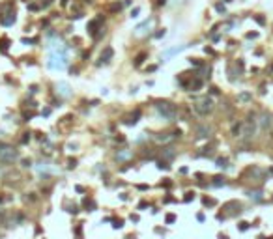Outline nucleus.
I'll use <instances>...</instances> for the list:
<instances>
[{
  "label": "nucleus",
  "instance_id": "obj_1",
  "mask_svg": "<svg viewBox=\"0 0 273 239\" xmlns=\"http://www.w3.org/2000/svg\"><path fill=\"white\" fill-rule=\"evenodd\" d=\"M213 108H215V103H213V99L210 95H204V97H200V99H197L193 103V110L198 116H208Z\"/></svg>",
  "mask_w": 273,
  "mask_h": 239
},
{
  "label": "nucleus",
  "instance_id": "obj_2",
  "mask_svg": "<svg viewBox=\"0 0 273 239\" xmlns=\"http://www.w3.org/2000/svg\"><path fill=\"white\" fill-rule=\"evenodd\" d=\"M155 108H157V112H159L167 122H174L176 116H178V107H176L174 103H170V101H159V103L155 105Z\"/></svg>",
  "mask_w": 273,
  "mask_h": 239
},
{
  "label": "nucleus",
  "instance_id": "obj_3",
  "mask_svg": "<svg viewBox=\"0 0 273 239\" xmlns=\"http://www.w3.org/2000/svg\"><path fill=\"white\" fill-rule=\"evenodd\" d=\"M19 159V151L9 146V144H0V165L7 166V165H13L15 161Z\"/></svg>",
  "mask_w": 273,
  "mask_h": 239
},
{
  "label": "nucleus",
  "instance_id": "obj_4",
  "mask_svg": "<svg viewBox=\"0 0 273 239\" xmlns=\"http://www.w3.org/2000/svg\"><path fill=\"white\" fill-rule=\"evenodd\" d=\"M256 133H258V125H256V120L253 118V116H249L243 123H241V138L243 140H253L255 136H256Z\"/></svg>",
  "mask_w": 273,
  "mask_h": 239
},
{
  "label": "nucleus",
  "instance_id": "obj_5",
  "mask_svg": "<svg viewBox=\"0 0 273 239\" xmlns=\"http://www.w3.org/2000/svg\"><path fill=\"white\" fill-rule=\"evenodd\" d=\"M256 125H258V131H262V133L270 131L273 125V116L270 112H260L256 118Z\"/></svg>",
  "mask_w": 273,
  "mask_h": 239
},
{
  "label": "nucleus",
  "instance_id": "obj_6",
  "mask_svg": "<svg viewBox=\"0 0 273 239\" xmlns=\"http://www.w3.org/2000/svg\"><path fill=\"white\" fill-rule=\"evenodd\" d=\"M212 135V127L210 125H198L197 127V136L198 138H208Z\"/></svg>",
  "mask_w": 273,
  "mask_h": 239
},
{
  "label": "nucleus",
  "instance_id": "obj_7",
  "mask_svg": "<svg viewBox=\"0 0 273 239\" xmlns=\"http://www.w3.org/2000/svg\"><path fill=\"white\" fill-rule=\"evenodd\" d=\"M112 56H114V50H112V47H107V49L101 52V62H103V64H109V62L112 60Z\"/></svg>",
  "mask_w": 273,
  "mask_h": 239
},
{
  "label": "nucleus",
  "instance_id": "obj_8",
  "mask_svg": "<svg viewBox=\"0 0 273 239\" xmlns=\"http://www.w3.org/2000/svg\"><path fill=\"white\" fill-rule=\"evenodd\" d=\"M99 24H101V19H99V17H97V19H94V21H90V22H88V32H90V34H92V36H94V37H95V30H97V28H99Z\"/></svg>",
  "mask_w": 273,
  "mask_h": 239
},
{
  "label": "nucleus",
  "instance_id": "obj_9",
  "mask_svg": "<svg viewBox=\"0 0 273 239\" xmlns=\"http://www.w3.org/2000/svg\"><path fill=\"white\" fill-rule=\"evenodd\" d=\"M146 56H148L146 52H140V54H137V58H135V65L139 67V65H140V64H142V62L146 60Z\"/></svg>",
  "mask_w": 273,
  "mask_h": 239
},
{
  "label": "nucleus",
  "instance_id": "obj_10",
  "mask_svg": "<svg viewBox=\"0 0 273 239\" xmlns=\"http://www.w3.org/2000/svg\"><path fill=\"white\" fill-rule=\"evenodd\" d=\"M155 138H157L159 142H168V140H170L172 136H170L168 133H161V135H155Z\"/></svg>",
  "mask_w": 273,
  "mask_h": 239
},
{
  "label": "nucleus",
  "instance_id": "obj_11",
  "mask_svg": "<svg viewBox=\"0 0 273 239\" xmlns=\"http://www.w3.org/2000/svg\"><path fill=\"white\" fill-rule=\"evenodd\" d=\"M163 155H165L167 159H172V157H174V148H165V150H163Z\"/></svg>",
  "mask_w": 273,
  "mask_h": 239
},
{
  "label": "nucleus",
  "instance_id": "obj_12",
  "mask_svg": "<svg viewBox=\"0 0 273 239\" xmlns=\"http://www.w3.org/2000/svg\"><path fill=\"white\" fill-rule=\"evenodd\" d=\"M238 99H240L241 103H245V101H251V93H240V95H238Z\"/></svg>",
  "mask_w": 273,
  "mask_h": 239
},
{
  "label": "nucleus",
  "instance_id": "obj_13",
  "mask_svg": "<svg viewBox=\"0 0 273 239\" xmlns=\"http://www.w3.org/2000/svg\"><path fill=\"white\" fill-rule=\"evenodd\" d=\"M213 185H225V178L223 176H217V178H213Z\"/></svg>",
  "mask_w": 273,
  "mask_h": 239
},
{
  "label": "nucleus",
  "instance_id": "obj_14",
  "mask_svg": "<svg viewBox=\"0 0 273 239\" xmlns=\"http://www.w3.org/2000/svg\"><path fill=\"white\" fill-rule=\"evenodd\" d=\"M174 221H176V215H172V213H170V215H167V222H168V224H172Z\"/></svg>",
  "mask_w": 273,
  "mask_h": 239
},
{
  "label": "nucleus",
  "instance_id": "obj_15",
  "mask_svg": "<svg viewBox=\"0 0 273 239\" xmlns=\"http://www.w3.org/2000/svg\"><path fill=\"white\" fill-rule=\"evenodd\" d=\"M0 49H2V50L7 49V39H2V41H0Z\"/></svg>",
  "mask_w": 273,
  "mask_h": 239
},
{
  "label": "nucleus",
  "instance_id": "obj_16",
  "mask_svg": "<svg viewBox=\"0 0 273 239\" xmlns=\"http://www.w3.org/2000/svg\"><path fill=\"white\" fill-rule=\"evenodd\" d=\"M125 157H129V151H122L120 155H116V159H125Z\"/></svg>",
  "mask_w": 273,
  "mask_h": 239
},
{
  "label": "nucleus",
  "instance_id": "obj_17",
  "mask_svg": "<svg viewBox=\"0 0 273 239\" xmlns=\"http://www.w3.org/2000/svg\"><path fill=\"white\" fill-rule=\"evenodd\" d=\"M217 166H227V159H217Z\"/></svg>",
  "mask_w": 273,
  "mask_h": 239
},
{
  "label": "nucleus",
  "instance_id": "obj_18",
  "mask_svg": "<svg viewBox=\"0 0 273 239\" xmlns=\"http://www.w3.org/2000/svg\"><path fill=\"white\" fill-rule=\"evenodd\" d=\"M112 226H114V228H122V226H124V221H120V219H118V221H114V224H112Z\"/></svg>",
  "mask_w": 273,
  "mask_h": 239
},
{
  "label": "nucleus",
  "instance_id": "obj_19",
  "mask_svg": "<svg viewBox=\"0 0 273 239\" xmlns=\"http://www.w3.org/2000/svg\"><path fill=\"white\" fill-rule=\"evenodd\" d=\"M195 198V193H187V196H185V202H191Z\"/></svg>",
  "mask_w": 273,
  "mask_h": 239
},
{
  "label": "nucleus",
  "instance_id": "obj_20",
  "mask_svg": "<svg viewBox=\"0 0 273 239\" xmlns=\"http://www.w3.org/2000/svg\"><path fill=\"white\" fill-rule=\"evenodd\" d=\"M157 166H159V168H168V165H167L165 161H159V163H157Z\"/></svg>",
  "mask_w": 273,
  "mask_h": 239
},
{
  "label": "nucleus",
  "instance_id": "obj_21",
  "mask_svg": "<svg viewBox=\"0 0 273 239\" xmlns=\"http://www.w3.org/2000/svg\"><path fill=\"white\" fill-rule=\"evenodd\" d=\"M139 11H140V9H139V7H135V9L131 11V17H139Z\"/></svg>",
  "mask_w": 273,
  "mask_h": 239
},
{
  "label": "nucleus",
  "instance_id": "obj_22",
  "mask_svg": "<svg viewBox=\"0 0 273 239\" xmlns=\"http://www.w3.org/2000/svg\"><path fill=\"white\" fill-rule=\"evenodd\" d=\"M22 166L28 168V166H30V159H22Z\"/></svg>",
  "mask_w": 273,
  "mask_h": 239
},
{
  "label": "nucleus",
  "instance_id": "obj_23",
  "mask_svg": "<svg viewBox=\"0 0 273 239\" xmlns=\"http://www.w3.org/2000/svg\"><path fill=\"white\" fill-rule=\"evenodd\" d=\"M204 204H206V206H213L215 202H213V200H210V198H204Z\"/></svg>",
  "mask_w": 273,
  "mask_h": 239
},
{
  "label": "nucleus",
  "instance_id": "obj_24",
  "mask_svg": "<svg viewBox=\"0 0 273 239\" xmlns=\"http://www.w3.org/2000/svg\"><path fill=\"white\" fill-rule=\"evenodd\" d=\"M247 228H249L247 222H240V230H247Z\"/></svg>",
  "mask_w": 273,
  "mask_h": 239
},
{
  "label": "nucleus",
  "instance_id": "obj_25",
  "mask_svg": "<svg viewBox=\"0 0 273 239\" xmlns=\"http://www.w3.org/2000/svg\"><path fill=\"white\" fill-rule=\"evenodd\" d=\"M52 4V0H45V2H41V7H47V6H51Z\"/></svg>",
  "mask_w": 273,
  "mask_h": 239
},
{
  "label": "nucleus",
  "instance_id": "obj_26",
  "mask_svg": "<svg viewBox=\"0 0 273 239\" xmlns=\"http://www.w3.org/2000/svg\"><path fill=\"white\" fill-rule=\"evenodd\" d=\"M6 176V170H4V165H0V179Z\"/></svg>",
  "mask_w": 273,
  "mask_h": 239
},
{
  "label": "nucleus",
  "instance_id": "obj_27",
  "mask_svg": "<svg viewBox=\"0 0 273 239\" xmlns=\"http://www.w3.org/2000/svg\"><path fill=\"white\" fill-rule=\"evenodd\" d=\"M28 7H30V9H32V11H36V9H39V6H37V4H30V6H28Z\"/></svg>",
  "mask_w": 273,
  "mask_h": 239
},
{
  "label": "nucleus",
  "instance_id": "obj_28",
  "mask_svg": "<svg viewBox=\"0 0 273 239\" xmlns=\"http://www.w3.org/2000/svg\"><path fill=\"white\" fill-rule=\"evenodd\" d=\"M215 7H217V11H225V6H223V4H217Z\"/></svg>",
  "mask_w": 273,
  "mask_h": 239
},
{
  "label": "nucleus",
  "instance_id": "obj_29",
  "mask_svg": "<svg viewBox=\"0 0 273 239\" xmlns=\"http://www.w3.org/2000/svg\"><path fill=\"white\" fill-rule=\"evenodd\" d=\"M256 22H260V24H264L266 21H264V17H256Z\"/></svg>",
  "mask_w": 273,
  "mask_h": 239
},
{
  "label": "nucleus",
  "instance_id": "obj_30",
  "mask_svg": "<svg viewBox=\"0 0 273 239\" xmlns=\"http://www.w3.org/2000/svg\"><path fill=\"white\" fill-rule=\"evenodd\" d=\"M219 239H228V237H227V236H223V234H221V236H219Z\"/></svg>",
  "mask_w": 273,
  "mask_h": 239
},
{
  "label": "nucleus",
  "instance_id": "obj_31",
  "mask_svg": "<svg viewBox=\"0 0 273 239\" xmlns=\"http://www.w3.org/2000/svg\"><path fill=\"white\" fill-rule=\"evenodd\" d=\"M227 2H230V0H227Z\"/></svg>",
  "mask_w": 273,
  "mask_h": 239
}]
</instances>
